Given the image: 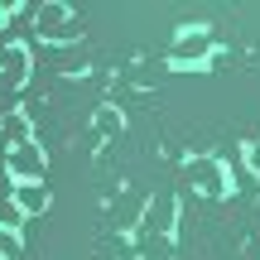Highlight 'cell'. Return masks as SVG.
I'll return each mask as SVG.
<instances>
[{"mask_svg":"<svg viewBox=\"0 0 260 260\" xmlns=\"http://www.w3.org/2000/svg\"><path fill=\"white\" fill-rule=\"evenodd\" d=\"M174 226H178V198L174 193H159V198H149V203L140 207L135 236H174Z\"/></svg>","mask_w":260,"mask_h":260,"instance_id":"7a4b0ae2","label":"cell"},{"mask_svg":"<svg viewBox=\"0 0 260 260\" xmlns=\"http://www.w3.org/2000/svg\"><path fill=\"white\" fill-rule=\"evenodd\" d=\"M207 58H212V29L207 24H183L174 34V44H169V68L188 73V68L207 63Z\"/></svg>","mask_w":260,"mask_h":260,"instance_id":"6da1fadb","label":"cell"},{"mask_svg":"<svg viewBox=\"0 0 260 260\" xmlns=\"http://www.w3.org/2000/svg\"><path fill=\"white\" fill-rule=\"evenodd\" d=\"M5 169L15 174V183H44V174H48V154H44V145L24 140V145L5 149Z\"/></svg>","mask_w":260,"mask_h":260,"instance_id":"3957f363","label":"cell"},{"mask_svg":"<svg viewBox=\"0 0 260 260\" xmlns=\"http://www.w3.org/2000/svg\"><path fill=\"white\" fill-rule=\"evenodd\" d=\"M188 169H193V178H198V193H203V198H226V193H232V178H226V164H222V159H188Z\"/></svg>","mask_w":260,"mask_h":260,"instance_id":"5b68a950","label":"cell"},{"mask_svg":"<svg viewBox=\"0 0 260 260\" xmlns=\"http://www.w3.org/2000/svg\"><path fill=\"white\" fill-rule=\"evenodd\" d=\"M10 207L19 217H39L53 207V188L48 183H10Z\"/></svg>","mask_w":260,"mask_h":260,"instance_id":"8992f818","label":"cell"},{"mask_svg":"<svg viewBox=\"0 0 260 260\" xmlns=\"http://www.w3.org/2000/svg\"><path fill=\"white\" fill-rule=\"evenodd\" d=\"M34 34L44 39V44H68V39H77L73 10H68V5H58V0L39 5V10H34Z\"/></svg>","mask_w":260,"mask_h":260,"instance_id":"277c9868","label":"cell"},{"mask_svg":"<svg viewBox=\"0 0 260 260\" xmlns=\"http://www.w3.org/2000/svg\"><path fill=\"white\" fill-rule=\"evenodd\" d=\"M0 140H5V149H15V145H24V140H34V135H29V116H24V111H10L5 121H0Z\"/></svg>","mask_w":260,"mask_h":260,"instance_id":"ba28073f","label":"cell"},{"mask_svg":"<svg viewBox=\"0 0 260 260\" xmlns=\"http://www.w3.org/2000/svg\"><path fill=\"white\" fill-rule=\"evenodd\" d=\"M24 77H29V48L24 44H5L0 48V82L24 87Z\"/></svg>","mask_w":260,"mask_h":260,"instance_id":"52a82bcc","label":"cell"},{"mask_svg":"<svg viewBox=\"0 0 260 260\" xmlns=\"http://www.w3.org/2000/svg\"><path fill=\"white\" fill-rule=\"evenodd\" d=\"M92 125H96V135H102V140H121V130H125V116L116 111V106H102V111L92 116Z\"/></svg>","mask_w":260,"mask_h":260,"instance_id":"9c48e42d","label":"cell"},{"mask_svg":"<svg viewBox=\"0 0 260 260\" xmlns=\"http://www.w3.org/2000/svg\"><path fill=\"white\" fill-rule=\"evenodd\" d=\"M24 255V241H19L15 226H0V260H19Z\"/></svg>","mask_w":260,"mask_h":260,"instance_id":"30bf717a","label":"cell"}]
</instances>
